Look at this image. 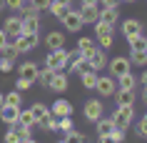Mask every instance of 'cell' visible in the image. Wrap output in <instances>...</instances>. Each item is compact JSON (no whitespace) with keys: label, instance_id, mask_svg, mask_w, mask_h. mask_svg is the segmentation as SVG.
Masks as SVG:
<instances>
[{"label":"cell","instance_id":"cell-1","mask_svg":"<svg viewBox=\"0 0 147 143\" xmlns=\"http://www.w3.org/2000/svg\"><path fill=\"white\" fill-rule=\"evenodd\" d=\"M110 118H112L115 128H122V131H127V128L132 126V120H135V105H117L115 113H112Z\"/></svg>","mask_w":147,"mask_h":143},{"label":"cell","instance_id":"cell-2","mask_svg":"<svg viewBox=\"0 0 147 143\" xmlns=\"http://www.w3.org/2000/svg\"><path fill=\"white\" fill-rule=\"evenodd\" d=\"M42 65L53 68V70H65V65H67V50H65V48L47 50V55H45V60H42Z\"/></svg>","mask_w":147,"mask_h":143},{"label":"cell","instance_id":"cell-3","mask_svg":"<svg viewBox=\"0 0 147 143\" xmlns=\"http://www.w3.org/2000/svg\"><path fill=\"white\" fill-rule=\"evenodd\" d=\"M82 113H85V120L95 123V120H100L102 116H105V103H102L100 98H87Z\"/></svg>","mask_w":147,"mask_h":143},{"label":"cell","instance_id":"cell-4","mask_svg":"<svg viewBox=\"0 0 147 143\" xmlns=\"http://www.w3.org/2000/svg\"><path fill=\"white\" fill-rule=\"evenodd\" d=\"M13 45L18 48V53L20 55H25V53H30V50H35V48L40 45V35H15L13 38Z\"/></svg>","mask_w":147,"mask_h":143},{"label":"cell","instance_id":"cell-5","mask_svg":"<svg viewBox=\"0 0 147 143\" xmlns=\"http://www.w3.org/2000/svg\"><path fill=\"white\" fill-rule=\"evenodd\" d=\"M60 23H62V28H67V33H78V30H82V15H80V10H65V15L60 18Z\"/></svg>","mask_w":147,"mask_h":143},{"label":"cell","instance_id":"cell-6","mask_svg":"<svg viewBox=\"0 0 147 143\" xmlns=\"http://www.w3.org/2000/svg\"><path fill=\"white\" fill-rule=\"evenodd\" d=\"M107 68H110V75H112V78H120V75H125V73H130L132 63H130L127 55H115L107 63Z\"/></svg>","mask_w":147,"mask_h":143},{"label":"cell","instance_id":"cell-7","mask_svg":"<svg viewBox=\"0 0 147 143\" xmlns=\"http://www.w3.org/2000/svg\"><path fill=\"white\" fill-rule=\"evenodd\" d=\"M95 90H97L102 98H110V95H115V90H117V80L112 78V75H97Z\"/></svg>","mask_w":147,"mask_h":143},{"label":"cell","instance_id":"cell-8","mask_svg":"<svg viewBox=\"0 0 147 143\" xmlns=\"http://www.w3.org/2000/svg\"><path fill=\"white\" fill-rule=\"evenodd\" d=\"M70 88V78L65 70H55L53 78H50V83H47V90H53V93H65Z\"/></svg>","mask_w":147,"mask_h":143},{"label":"cell","instance_id":"cell-9","mask_svg":"<svg viewBox=\"0 0 147 143\" xmlns=\"http://www.w3.org/2000/svg\"><path fill=\"white\" fill-rule=\"evenodd\" d=\"M38 75H40V63H35V60H25L18 68V78H25L30 83H38Z\"/></svg>","mask_w":147,"mask_h":143},{"label":"cell","instance_id":"cell-10","mask_svg":"<svg viewBox=\"0 0 147 143\" xmlns=\"http://www.w3.org/2000/svg\"><path fill=\"white\" fill-rule=\"evenodd\" d=\"M42 45L47 48V50H57V48H65V33L62 30H50L42 38Z\"/></svg>","mask_w":147,"mask_h":143},{"label":"cell","instance_id":"cell-11","mask_svg":"<svg viewBox=\"0 0 147 143\" xmlns=\"http://www.w3.org/2000/svg\"><path fill=\"white\" fill-rule=\"evenodd\" d=\"M20 28H23V18H20V15H8L5 20H3V30H5L8 38L20 35Z\"/></svg>","mask_w":147,"mask_h":143},{"label":"cell","instance_id":"cell-12","mask_svg":"<svg viewBox=\"0 0 147 143\" xmlns=\"http://www.w3.org/2000/svg\"><path fill=\"white\" fill-rule=\"evenodd\" d=\"M140 33H142V20H140V18H125V20H122V35H125V40L132 38V35H140Z\"/></svg>","mask_w":147,"mask_h":143},{"label":"cell","instance_id":"cell-13","mask_svg":"<svg viewBox=\"0 0 147 143\" xmlns=\"http://www.w3.org/2000/svg\"><path fill=\"white\" fill-rule=\"evenodd\" d=\"M87 65H90V70H97L100 73L105 65H107V50H102V48H97L92 55L87 58Z\"/></svg>","mask_w":147,"mask_h":143},{"label":"cell","instance_id":"cell-14","mask_svg":"<svg viewBox=\"0 0 147 143\" xmlns=\"http://www.w3.org/2000/svg\"><path fill=\"white\" fill-rule=\"evenodd\" d=\"M20 33L23 35H40V15H25Z\"/></svg>","mask_w":147,"mask_h":143},{"label":"cell","instance_id":"cell-15","mask_svg":"<svg viewBox=\"0 0 147 143\" xmlns=\"http://www.w3.org/2000/svg\"><path fill=\"white\" fill-rule=\"evenodd\" d=\"M50 113L57 116V118H65V116H72V103L67 98H57L53 105H50Z\"/></svg>","mask_w":147,"mask_h":143},{"label":"cell","instance_id":"cell-16","mask_svg":"<svg viewBox=\"0 0 147 143\" xmlns=\"http://www.w3.org/2000/svg\"><path fill=\"white\" fill-rule=\"evenodd\" d=\"M135 101H137L135 90H125V88H117L115 90V103L117 105H135Z\"/></svg>","mask_w":147,"mask_h":143},{"label":"cell","instance_id":"cell-17","mask_svg":"<svg viewBox=\"0 0 147 143\" xmlns=\"http://www.w3.org/2000/svg\"><path fill=\"white\" fill-rule=\"evenodd\" d=\"M18 113H20V108H13V105H0V123H5V126H13L18 120Z\"/></svg>","mask_w":147,"mask_h":143},{"label":"cell","instance_id":"cell-18","mask_svg":"<svg viewBox=\"0 0 147 143\" xmlns=\"http://www.w3.org/2000/svg\"><path fill=\"white\" fill-rule=\"evenodd\" d=\"M78 50H80V55L90 58V55L95 53V50H97V43H95L92 38H85V35H82V38L78 40Z\"/></svg>","mask_w":147,"mask_h":143},{"label":"cell","instance_id":"cell-19","mask_svg":"<svg viewBox=\"0 0 147 143\" xmlns=\"http://www.w3.org/2000/svg\"><path fill=\"white\" fill-rule=\"evenodd\" d=\"M100 20L110 23V25H117L120 23V8H100Z\"/></svg>","mask_w":147,"mask_h":143},{"label":"cell","instance_id":"cell-20","mask_svg":"<svg viewBox=\"0 0 147 143\" xmlns=\"http://www.w3.org/2000/svg\"><path fill=\"white\" fill-rule=\"evenodd\" d=\"M30 113H32V118H35V126H38L40 120L45 118L47 113H50V108H47L45 103H42V101H35V103L30 105Z\"/></svg>","mask_w":147,"mask_h":143},{"label":"cell","instance_id":"cell-21","mask_svg":"<svg viewBox=\"0 0 147 143\" xmlns=\"http://www.w3.org/2000/svg\"><path fill=\"white\" fill-rule=\"evenodd\" d=\"M80 83H82V88H87V90H95V83H97V70H82L80 73Z\"/></svg>","mask_w":147,"mask_h":143},{"label":"cell","instance_id":"cell-22","mask_svg":"<svg viewBox=\"0 0 147 143\" xmlns=\"http://www.w3.org/2000/svg\"><path fill=\"white\" fill-rule=\"evenodd\" d=\"M38 126H42V131H45V133H53V131H57V128H60V118H57V116H53V113H47V116L40 120Z\"/></svg>","mask_w":147,"mask_h":143},{"label":"cell","instance_id":"cell-23","mask_svg":"<svg viewBox=\"0 0 147 143\" xmlns=\"http://www.w3.org/2000/svg\"><path fill=\"white\" fill-rule=\"evenodd\" d=\"M115 80H117V88H125V90H135L137 88V78L132 75V70L120 75V78H115Z\"/></svg>","mask_w":147,"mask_h":143},{"label":"cell","instance_id":"cell-24","mask_svg":"<svg viewBox=\"0 0 147 143\" xmlns=\"http://www.w3.org/2000/svg\"><path fill=\"white\" fill-rule=\"evenodd\" d=\"M80 15H82V23H97L100 20V8H82L80 5Z\"/></svg>","mask_w":147,"mask_h":143},{"label":"cell","instance_id":"cell-25","mask_svg":"<svg viewBox=\"0 0 147 143\" xmlns=\"http://www.w3.org/2000/svg\"><path fill=\"white\" fill-rule=\"evenodd\" d=\"M3 103L13 105V108H23V93L20 90H10L8 95H3Z\"/></svg>","mask_w":147,"mask_h":143},{"label":"cell","instance_id":"cell-26","mask_svg":"<svg viewBox=\"0 0 147 143\" xmlns=\"http://www.w3.org/2000/svg\"><path fill=\"white\" fill-rule=\"evenodd\" d=\"M95 25V35L97 38H105V35H115V25H110V23H102V20H97Z\"/></svg>","mask_w":147,"mask_h":143},{"label":"cell","instance_id":"cell-27","mask_svg":"<svg viewBox=\"0 0 147 143\" xmlns=\"http://www.w3.org/2000/svg\"><path fill=\"white\" fill-rule=\"evenodd\" d=\"M127 45H130V50H145V45H147V35H145V33L132 35V38H127Z\"/></svg>","mask_w":147,"mask_h":143},{"label":"cell","instance_id":"cell-28","mask_svg":"<svg viewBox=\"0 0 147 143\" xmlns=\"http://www.w3.org/2000/svg\"><path fill=\"white\" fill-rule=\"evenodd\" d=\"M95 128H97V135H107L112 128H115V123H112V118H105L102 116L100 120H95Z\"/></svg>","mask_w":147,"mask_h":143},{"label":"cell","instance_id":"cell-29","mask_svg":"<svg viewBox=\"0 0 147 143\" xmlns=\"http://www.w3.org/2000/svg\"><path fill=\"white\" fill-rule=\"evenodd\" d=\"M8 128H13L18 135H20V141H28V138H32V128L30 126H23V123H13V126H8Z\"/></svg>","mask_w":147,"mask_h":143},{"label":"cell","instance_id":"cell-30","mask_svg":"<svg viewBox=\"0 0 147 143\" xmlns=\"http://www.w3.org/2000/svg\"><path fill=\"white\" fill-rule=\"evenodd\" d=\"M18 55H20V53H18V48L13 45V43H5V48H3V50H0V58H8V60H13V63H15L18 60Z\"/></svg>","mask_w":147,"mask_h":143},{"label":"cell","instance_id":"cell-31","mask_svg":"<svg viewBox=\"0 0 147 143\" xmlns=\"http://www.w3.org/2000/svg\"><path fill=\"white\" fill-rule=\"evenodd\" d=\"M130 63L132 65H147V53L145 50H130Z\"/></svg>","mask_w":147,"mask_h":143},{"label":"cell","instance_id":"cell-32","mask_svg":"<svg viewBox=\"0 0 147 143\" xmlns=\"http://www.w3.org/2000/svg\"><path fill=\"white\" fill-rule=\"evenodd\" d=\"M53 68H47V65H42V68H40V75H38V83H40V86H42V88H45V90H47V83H50V78H53Z\"/></svg>","mask_w":147,"mask_h":143},{"label":"cell","instance_id":"cell-33","mask_svg":"<svg viewBox=\"0 0 147 143\" xmlns=\"http://www.w3.org/2000/svg\"><path fill=\"white\" fill-rule=\"evenodd\" d=\"M18 123H23V126H35V118H32V113H30V108L25 111V108H20V113H18Z\"/></svg>","mask_w":147,"mask_h":143},{"label":"cell","instance_id":"cell-34","mask_svg":"<svg viewBox=\"0 0 147 143\" xmlns=\"http://www.w3.org/2000/svg\"><path fill=\"white\" fill-rule=\"evenodd\" d=\"M65 143H87V138L80 131H70V133H65V138H62Z\"/></svg>","mask_w":147,"mask_h":143},{"label":"cell","instance_id":"cell-35","mask_svg":"<svg viewBox=\"0 0 147 143\" xmlns=\"http://www.w3.org/2000/svg\"><path fill=\"white\" fill-rule=\"evenodd\" d=\"M57 131H62V135L70 133V131H75V123H72V116H65V118H60V128Z\"/></svg>","mask_w":147,"mask_h":143},{"label":"cell","instance_id":"cell-36","mask_svg":"<svg viewBox=\"0 0 147 143\" xmlns=\"http://www.w3.org/2000/svg\"><path fill=\"white\" fill-rule=\"evenodd\" d=\"M135 133H137V138H147V113L140 118L137 128H135Z\"/></svg>","mask_w":147,"mask_h":143},{"label":"cell","instance_id":"cell-37","mask_svg":"<svg viewBox=\"0 0 147 143\" xmlns=\"http://www.w3.org/2000/svg\"><path fill=\"white\" fill-rule=\"evenodd\" d=\"M95 43H97V48H102V50H110V48H112V43H115V35H105V38H97Z\"/></svg>","mask_w":147,"mask_h":143},{"label":"cell","instance_id":"cell-38","mask_svg":"<svg viewBox=\"0 0 147 143\" xmlns=\"http://www.w3.org/2000/svg\"><path fill=\"white\" fill-rule=\"evenodd\" d=\"M47 10H50V15H53V18L60 20V18L65 15V10H70V8H62V5H57V3H50V8H47Z\"/></svg>","mask_w":147,"mask_h":143},{"label":"cell","instance_id":"cell-39","mask_svg":"<svg viewBox=\"0 0 147 143\" xmlns=\"http://www.w3.org/2000/svg\"><path fill=\"white\" fill-rule=\"evenodd\" d=\"M3 143H23V141H20V135H18L13 128H8V131H5V135H3Z\"/></svg>","mask_w":147,"mask_h":143},{"label":"cell","instance_id":"cell-40","mask_svg":"<svg viewBox=\"0 0 147 143\" xmlns=\"http://www.w3.org/2000/svg\"><path fill=\"white\" fill-rule=\"evenodd\" d=\"M25 15H40V10L35 5H30V3H25L23 8H20V18H25Z\"/></svg>","mask_w":147,"mask_h":143},{"label":"cell","instance_id":"cell-41","mask_svg":"<svg viewBox=\"0 0 147 143\" xmlns=\"http://www.w3.org/2000/svg\"><path fill=\"white\" fill-rule=\"evenodd\" d=\"M25 5V0H5V8L13 10V13H20V8Z\"/></svg>","mask_w":147,"mask_h":143},{"label":"cell","instance_id":"cell-42","mask_svg":"<svg viewBox=\"0 0 147 143\" xmlns=\"http://www.w3.org/2000/svg\"><path fill=\"white\" fill-rule=\"evenodd\" d=\"M107 135H110V138H112L115 143H122V141H125V131H122V128H112Z\"/></svg>","mask_w":147,"mask_h":143},{"label":"cell","instance_id":"cell-43","mask_svg":"<svg viewBox=\"0 0 147 143\" xmlns=\"http://www.w3.org/2000/svg\"><path fill=\"white\" fill-rule=\"evenodd\" d=\"M25 3L35 5V8H38L40 13H42V10H47V8H50V3H53V0H25Z\"/></svg>","mask_w":147,"mask_h":143},{"label":"cell","instance_id":"cell-44","mask_svg":"<svg viewBox=\"0 0 147 143\" xmlns=\"http://www.w3.org/2000/svg\"><path fill=\"white\" fill-rule=\"evenodd\" d=\"M30 80H25V78H18L15 80V90H20V93H25V90H30Z\"/></svg>","mask_w":147,"mask_h":143},{"label":"cell","instance_id":"cell-45","mask_svg":"<svg viewBox=\"0 0 147 143\" xmlns=\"http://www.w3.org/2000/svg\"><path fill=\"white\" fill-rule=\"evenodd\" d=\"M15 68V63L13 60H8V58H0V73H10Z\"/></svg>","mask_w":147,"mask_h":143},{"label":"cell","instance_id":"cell-46","mask_svg":"<svg viewBox=\"0 0 147 143\" xmlns=\"http://www.w3.org/2000/svg\"><path fill=\"white\" fill-rule=\"evenodd\" d=\"M100 8H120V0H100Z\"/></svg>","mask_w":147,"mask_h":143},{"label":"cell","instance_id":"cell-47","mask_svg":"<svg viewBox=\"0 0 147 143\" xmlns=\"http://www.w3.org/2000/svg\"><path fill=\"white\" fill-rule=\"evenodd\" d=\"M82 8H100V0H80Z\"/></svg>","mask_w":147,"mask_h":143},{"label":"cell","instance_id":"cell-48","mask_svg":"<svg viewBox=\"0 0 147 143\" xmlns=\"http://www.w3.org/2000/svg\"><path fill=\"white\" fill-rule=\"evenodd\" d=\"M5 43H8V35H5V30H3V28H0V50H3V48H5Z\"/></svg>","mask_w":147,"mask_h":143},{"label":"cell","instance_id":"cell-49","mask_svg":"<svg viewBox=\"0 0 147 143\" xmlns=\"http://www.w3.org/2000/svg\"><path fill=\"white\" fill-rule=\"evenodd\" d=\"M97 143H115L110 135H97Z\"/></svg>","mask_w":147,"mask_h":143},{"label":"cell","instance_id":"cell-50","mask_svg":"<svg viewBox=\"0 0 147 143\" xmlns=\"http://www.w3.org/2000/svg\"><path fill=\"white\" fill-rule=\"evenodd\" d=\"M53 3H57V5H62V8H70V5H72V0H53Z\"/></svg>","mask_w":147,"mask_h":143},{"label":"cell","instance_id":"cell-51","mask_svg":"<svg viewBox=\"0 0 147 143\" xmlns=\"http://www.w3.org/2000/svg\"><path fill=\"white\" fill-rule=\"evenodd\" d=\"M140 83H142V88H147V68H145V73L140 75Z\"/></svg>","mask_w":147,"mask_h":143},{"label":"cell","instance_id":"cell-52","mask_svg":"<svg viewBox=\"0 0 147 143\" xmlns=\"http://www.w3.org/2000/svg\"><path fill=\"white\" fill-rule=\"evenodd\" d=\"M142 101H145V105H147V88H142Z\"/></svg>","mask_w":147,"mask_h":143},{"label":"cell","instance_id":"cell-53","mask_svg":"<svg viewBox=\"0 0 147 143\" xmlns=\"http://www.w3.org/2000/svg\"><path fill=\"white\" fill-rule=\"evenodd\" d=\"M23 143H40V141H35V138H28V141H23Z\"/></svg>","mask_w":147,"mask_h":143},{"label":"cell","instance_id":"cell-54","mask_svg":"<svg viewBox=\"0 0 147 143\" xmlns=\"http://www.w3.org/2000/svg\"><path fill=\"white\" fill-rule=\"evenodd\" d=\"M3 10H5V0H0V13H3Z\"/></svg>","mask_w":147,"mask_h":143},{"label":"cell","instance_id":"cell-55","mask_svg":"<svg viewBox=\"0 0 147 143\" xmlns=\"http://www.w3.org/2000/svg\"><path fill=\"white\" fill-rule=\"evenodd\" d=\"M120 3H135V0H120Z\"/></svg>","mask_w":147,"mask_h":143},{"label":"cell","instance_id":"cell-56","mask_svg":"<svg viewBox=\"0 0 147 143\" xmlns=\"http://www.w3.org/2000/svg\"><path fill=\"white\" fill-rule=\"evenodd\" d=\"M0 105H3V93H0Z\"/></svg>","mask_w":147,"mask_h":143},{"label":"cell","instance_id":"cell-57","mask_svg":"<svg viewBox=\"0 0 147 143\" xmlns=\"http://www.w3.org/2000/svg\"><path fill=\"white\" fill-rule=\"evenodd\" d=\"M57 143H65V141H57Z\"/></svg>","mask_w":147,"mask_h":143},{"label":"cell","instance_id":"cell-58","mask_svg":"<svg viewBox=\"0 0 147 143\" xmlns=\"http://www.w3.org/2000/svg\"><path fill=\"white\" fill-rule=\"evenodd\" d=\"M145 53H147V45H145Z\"/></svg>","mask_w":147,"mask_h":143}]
</instances>
